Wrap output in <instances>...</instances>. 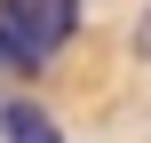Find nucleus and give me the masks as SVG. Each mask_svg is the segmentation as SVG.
<instances>
[{"mask_svg": "<svg viewBox=\"0 0 151 143\" xmlns=\"http://www.w3.org/2000/svg\"><path fill=\"white\" fill-rule=\"evenodd\" d=\"M72 32H80V0H0V64L8 72L56 64V48Z\"/></svg>", "mask_w": 151, "mask_h": 143, "instance_id": "1", "label": "nucleus"}, {"mask_svg": "<svg viewBox=\"0 0 151 143\" xmlns=\"http://www.w3.org/2000/svg\"><path fill=\"white\" fill-rule=\"evenodd\" d=\"M0 135L8 143H64V127H56V111H40V103H8V111H0Z\"/></svg>", "mask_w": 151, "mask_h": 143, "instance_id": "2", "label": "nucleus"}, {"mask_svg": "<svg viewBox=\"0 0 151 143\" xmlns=\"http://www.w3.org/2000/svg\"><path fill=\"white\" fill-rule=\"evenodd\" d=\"M135 56L151 64V0H143V16H135Z\"/></svg>", "mask_w": 151, "mask_h": 143, "instance_id": "3", "label": "nucleus"}]
</instances>
